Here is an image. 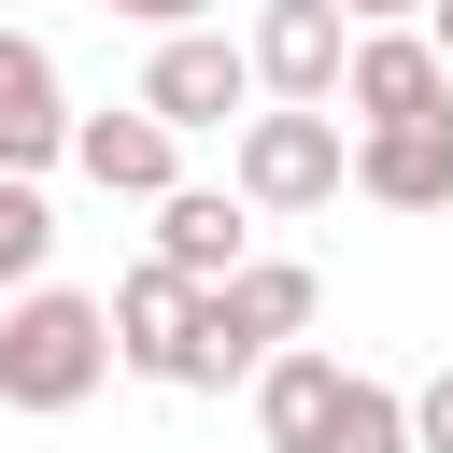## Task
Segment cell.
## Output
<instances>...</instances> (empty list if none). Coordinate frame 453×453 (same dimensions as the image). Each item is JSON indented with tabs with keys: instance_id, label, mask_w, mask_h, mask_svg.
Instances as JSON below:
<instances>
[{
	"instance_id": "obj_4",
	"label": "cell",
	"mask_w": 453,
	"mask_h": 453,
	"mask_svg": "<svg viewBox=\"0 0 453 453\" xmlns=\"http://www.w3.org/2000/svg\"><path fill=\"white\" fill-rule=\"evenodd\" d=\"M241 99H255V71H241L226 28H170V42L142 57V113H156L170 142H184V127H226Z\"/></svg>"
},
{
	"instance_id": "obj_3",
	"label": "cell",
	"mask_w": 453,
	"mask_h": 453,
	"mask_svg": "<svg viewBox=\"0 0 453 453\" xmlns=\"http://www.w3.org/2000/svg\"><path fill=\"white\" fill-rule=\"evenodd\" d=\"M340 156H354V127H340L326 99L241 113V142H226V198H241V212H326V198H340Z\"/></svg>"
},
{
	"instance_id": "obj_1",
	"label": "cell",
	"mask_w": 453,
	"mask_h": 453,
	"mask_svg": "<svg viewBox=\"0 0 453 453\" xmlns=\"http://www.w3.org/2000/svg\"><path fill=\"white\" fill-rule=\"evenodd\" d=\"M311 326V269L297 255H241L226 283H198V326H184V396H226V382H255V354H283Z\"/></svg>"
},
{
	"instance_id": "obj_6",
	"label": "cell",
	"mask_w": 453,
	"mask_h": 453,
	"mask_svg": "<svg viewBox=\"0 0 453 453\" xmlns=\"http://www.w3.org/2000/svg\"><path fill=\"white\" fill-rule=\"evenodd\" d=\"M326 113H354V127L453 113V71L425 57V28H354V57H340V99H326Z\"/></svg>"
},
{
	"instance_id": "obj_12",
	"label": "cell",
	"mask_w": 453,
	"mask_h": 453,
	"mask_svg": "<svg viewBox=\"0 0 453 453\" xmlns=\"http://www.w3.org/2000/svg\"><path fill=\"white\" fill-rule=\"evenodd\" d=\"M326 396H340V354H311V340H283V354H255V425H269V453H311V425H326Z\"/></svg>"
},
{
	"instance_id": "obj_14",
	"label": "cell",
	"mask_w": 453,
	"mask_h": 453,
	"mask_svg": "<svg viewBox=\"0 0 453 453\" xmlns=\"http://www.w3.org/2000/svg\"><path fill=\"white\" fill-rule=\"evenodd\" d=\"M42 255H57V212H42V184H28V170H0V297H14V283H42Z\"/></svg>"
},
{
	"instance_id": "obj_13",
	"label": "cell",
	"mask_w": 453,
	"mask_h": 453,
	"mask_svg": "<svg viewBox=\"0 0 453 453\" xmlns=\"http://www.w3.org/2000/svg\"><path fill=\"white\" fill-rule=\"evenodd\" d=\"M311 453H411V411H396V382H368V368H340V396H326V425H311Z\"/></svg>"
},
{
	"instance_id": "obj_7",
	"label": "cell",
	"mask_w": 453,
	"mask_h": 453,
	"mask_svg": "<svg viewBox=\"0 0 453 453\" xmlns=\"http://www.w3.org/2000/svg\"><path fill=\"white\" fill-rule=\"evenodd\" d=\"M340 57H354V14H340V0H269L255 42H241V71H255L269 99H340Z\"/></svg>"
},
{
	"instance_id": "obj_17",
	"label": "cell",
	"mask_w": 453,
	"mask_h": 453,
	"mask_svg": "<svg viewBox=\"0 0 453 453\" xmlns=\"http://www.w3.org/2000/svg\"><path fill=\"white\" fill-rule=\"evenodd\" d=\"M340 14H354V28H411L425 0H340Z\"/></svg>"
},
{
	"instance_id": "obj_10",
	"label": "cell",
	"mask_w": 453,
	"mask_h": 453,
	"mask_svg": "<svg viewBox=\"0 0 453 453\" xmlns=\"http://www.w3.org/2000/svg\"><path fill=\"white\" fill-rule=\"evenodd\" d=\"M99 326H113V354H127L142 382H170V368H184V326H198V283L142 255V269H127V283L99 297Z\"/></svg>"
},
{
	"instance_id": "obj_15",
	"label": "cell",
	"mask_w": 453,
	"mask_h": 453,
	"mask_svg": "<svg viewBox=\"0 0 453 453\" xmlns=\"http://www.w3.org/2000/svg\"><path fill=\"white\" fill-rule=\"evenodd\" d=\"M396 411H411V453H453V368H425Z\"/></svg>"
},
{
	"instance_id": "obj_5",
	"label": "cell",
	"mask_w": 453,
	"mask_h": 453,
	"mask_svg": "<svg viewBox=\"0 0 453 453\" xmlns=\"http://www.w3.org/2000/svg\"><path fill=\"white\" fill-rule=\"evenodd\" d=\"M340 184H354V198H382V212H453V113H396V127H354Z\"/></svg>"
},
{
	"instance_id": "obj_16",
	"label": "cell",
	"mask_w": 453,
	"mask_h": 453,
	"mask_svg": "<svg viewBox=\"0 0 453 453\" xmlns=\"http://www.w3.org/2000/svg\"><path fill=\"white\" fill-rule=\"evenodd\" d=\"M99 14H142V28H198L212 0H99Z\"/></svg>"
},
{
	"instance_id": "obj_9",
	"label": "cell",
	"mask_w": 453,
	"mask_h": 453,
	"mask_svg": "<svg viewBox=\"0 0 453 453\" xmlns=\"http://www.w3.org/2000/svg\"><path fill=\"white\" fill-rule=\"evenodd\" d=\"M170 156H184V142H170L142 99H127V113H71V170H85L99 198H170V184H184Z\"/></svg>"
},
{
	"instance_id": "obj_8",
	"label": "cell",
	"mask_w": 453,
	"mask_h": 453,
	"mask_svg": "<svg viewBox=\"0 0 453 453\" xmlns=\"http://www.w3.org/2000/svg\"><path fill=\"white\" fill-rule=\"evenodd\" d=\"M42 156H71V85H57V57L28 28H0V170L42 184Z\"/></svg>"
},
{
	"instance_id": "obj_11",
	"label": "cell",
	"mask_w": 453,
	"mask_h": 453,
	"mask_svg": "<svg viewBox=\"0 0 453 453\" xmlns=\"http://www.w3.org/2000/svg\"><path fill=\"white\" fill-rule=\"evenodd\" d=\"M255 241H241V198H212V184H170L156 198V269H184V283H226Z\"/></svg>"
},
{
	"instance_id": "obj_18",
	"label": "cell",
	"mask_w": 453,
	"mask_h": 453,
	"mask_svg": "<svg viewBox=\"0 0 453 453\" xmlns=\"http://www.w3.org/2000/svg\"><path fill=\"white\" fill-rule=\"evenodd\" d=\"M425 57H439V71H453V0H425Z\"/></svg>"
},
{
	"instance_id": "obj_2",
	"label": "cell",
	"mask_w": 453,
	"mask_h": 453,
	"mask_svg": "<svg viewBox=\"0 0 453 453\" xmlns=\"http://www.w3.org/2000/svg\"><path fill=\"white\" fill-rule=\"evenodd\" d=\"M99 368H113L99 297H71V283H14V297H0V396H14V411H85Z\"/></svg>"
}]
</instances>
